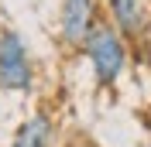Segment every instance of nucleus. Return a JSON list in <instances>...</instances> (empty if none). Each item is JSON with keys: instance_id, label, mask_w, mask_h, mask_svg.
I'll return each mask as SVG.
<instances>
[{"instance_id": "1", "label": "nucleus", "mask_w": 151, "mask_h": 147, "mask_svg": "<svg viewBox=\"0 0 151 147\" xmlns=\"http://www.w3.org/2000/svg\"><path fill=\"white\" fill-rule=\"evenodd\" d=\"M83 51L89 58V65H93L96 86L100 89H113L117 79L124 75V69H127V38L110 21H100L93 28V34L86 38Z\"/></svg>"}, {"instance_id": "2", "label": "nucleus", "mask_w": 151, "mask_h": 147, "mask_svg": "<svg viewBox=\"0 0 151 147\" xmlns=\"http://www.w3.org/2000/svg\"><path fill=\"white\" fill-rule=\"evenodd\" d=\"M35 65L24 38L14 28L0 31V92H31Z\"/></svg>"}, {"instance_id": "3", "label": "nucleus", "mask_w": 151, "mask_h": 147, "mask_svg": "<svg viewBox=\"0 0 151 147\" xmlns=\"http://www.w3.org/2000/svg\"><path fill=\"white\" fill-rule=\"evenodd\" d=\"M96 24H100L96 0H62V10H58V34H62V41H65L69 48H83Z\"/></svg>"}, {"instance_id": "4", "label": "nucleus", "mask_w": 151, "mask_h": 147, "mask_svg": "<svg viewBox=\"0 0 151 147\" xmlns=\"http://www.w3.org/2000/svg\"><path fill=\"white\" fill-rule=\"evenodd\" d=\"M106 10H110V24L127 41H137L141 34H148L151 17H148V4L144 0H106Z\"/></svg>"}, {"instance_id": "5", "label": "nucleus", "mask_w": 151, "mask_h": 147, "mask_svg": "<svg viewBox=\"0 0 151 147\" xmlns=\"http://www.w3.org/2000/svg\"><path fill=\"white\" fill-rule=\"evenodd\" d=\"M52 144H55V123L45 110H38L17 127L10 147H52Z\"/></svg>"}, {"instance_id": "6", "label": "nucleus", "mask_w": 151, "mask_h": 147, "mask_svg": "<svg viewBox=\"0 0 151 147\" xmlns=\"http://www.w3.org/2000/svg\"><path fill=\"white\" fill-rule=\"evenodd\" d=\"M65 147H96V144H93V140H86V137H76V140H69Z\"/></svg>"}, {"instance_id": "7", "label": "nucleus", "mask_w": 151, "mask_h": 147, "mask_svg": "<svg viewBox=\"0 0 151 147\" xmlns=\"http://www.w3.org/2000/svg\"><path fill=\"white\" fill-rule=\"evenodd\" d=\"M148 45H151V28H148Z\"/></svg>"}]
</instances>
